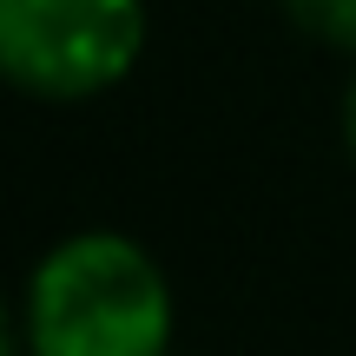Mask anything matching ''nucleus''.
<instances>
[{"label": "nucleus", "mask_w": 356, "mask_h": 356, "mask_svg": "<svg viewBox=\"0 0 356 356\" xmlns=\"http://www.w3.org/2000/svg\"><path fill=\"white\" fill-rule=\"evenodd\" d=\"M33 356H165L172 291L159 264L119 231H86L47 251L26 291Z\"/></svg>", "instance_id": "nucleus-1"}, {"label": "nucleus", "mask_w": 356, "mask_h": 356, "mask_svg": "<svg viewBox=\"0 0 356 356\" xmlns=\"http://www.w3.org/2000/svg\"><path fill=\"white\" fill-rule=\"evenodd\" d=\"M284 13L310 40H323L337 53H356V0H284Z\"/></svg>", "instance_id": "nucleus-3"}, {"label": "nucleus", "mask_w": 356, "mask_h": 356, "mask_svg": "<svg viewBox=\"0 0 356 356\" xmlns=\"http://www.w3.org/2000/svg\"><path fill=\"white\" fill-rule=\"evenodd\" d=\"M145 47V0H0V79L40 99L119 86Z\"/></svg>", "instance_id": "nucleus-2"}, {"label": "nucleus", "mask_w": 356, "mask_h": 356, "mask_svg": "<svg viewBox=\"0 0 356 356\" xmlns=\"http://www.w3.org/2000/svg\"><path fill=\"white\" fill-rule=\"evenodd\" d=\"M343 132H350V152H356V79H350V99H343Z\"/></svg>", "instance_id": "nucleus-4"}, {"label": "nucleus", "mask_w": 356, "mask_h": 356, "mask_svg": "<svg viewBox=\"0 0 356 356\" xmlns=\"http://www.w3.org/2000/svg\"><path fill=\"white\" fill-rule=\"evenodd\" d=\"M0 356H13V317H7V304H0Z\"/></svg>", "instance_id": "nucleus-5"}]
</instances>
